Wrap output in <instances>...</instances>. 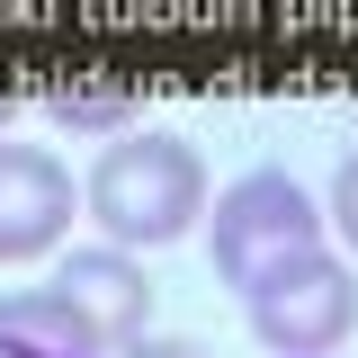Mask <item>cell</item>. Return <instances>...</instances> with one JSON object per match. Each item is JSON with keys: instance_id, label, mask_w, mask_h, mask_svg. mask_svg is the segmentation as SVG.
<instances>
[{"instance_id": "1", "label": "cell", "mask_w": 358, "mask_h": 358, "mask_svg": "<svg viewBox=\"0 0 358 358\" xmlns=\"http://www.w3.org/2000/svg\"><path fill=\"white\" fill-rule=\"evenodd\" d=\"M81 206L117 251H162V242H179L188 224L206 215V162L179 134H117L90 162Z\"/></svg>"}, {"instance_id": "5", "label": "cell", "mask_w": 358, "mask_h": 358, "mask_svg": "<svg viewBox=\"0 0 358 358\" xmlns=\"http://www.w3.org/2000/svg\"><path fill=\"white\" fill-rule=\"evenodd\" d=\"M54 296L81 313L90 331L108 341V358L117 350H134L143 341V322H152V278L117 251V242H99V251H72V260L54 268Z\"/></svg>"}, {"instance_id": "10", "label": "cell", "mask_w": 358, "mask_h": 358, "mask_svg": "<svg viewBox=\"0 0 358 358\" xmlns=\"http://www.w3.org/2000/svg\"><path fill=\"white\" fill-rule=\"evenodd\" d=\"M0 117H9V99H0Z\"/></svg>"}, {"instance_id": "8", "label": "cell", "mask_w": 358, "mask_h": 358, "mask_svg": "<svg viewBox=\"0 0 358 358\" xmlns=\"http://www.w3.org/2000/svg\"><path fill=\"white\" fill-rule=\"evenodd\" d=\"M322 215H331V233H341V242L358 251V152L341 162V171H331V206H322Z\"/></svg>"}, {"instance_id": "7", "label": "cell", "mask_w": 358, "mask_h": 358, "mask_svg": "<svg viewBox=\"0 0 358 358\" xmlns=\"http://www.w3.org/2000/svg\"><path fill=\"white\" fill-rule=\"evenodd\" d=\"M45 108H54V126H117L126 117V90H54Z\"/></svg>"}, {"instance_id": "9", "label": "cell", "mask_w": 358, "mask_h": 358, "mask_svg": "<svg viewBox=\"0 0 358 358\" xmlns=\"http://www.w3.org/2000/svg\"><path fill=\"white\" fill-rule=\"evenodd\" d=\"M117 358H206L197 341H171V331H143L134 350H117Z\"/></svg>"}, {"instance_id": "4", "label": "cell", "mask_w": 358, "mask_h": 358, "mask_svg": "<svg viewBox=\"0 0 358 358\" xmlns=\"http://www.w3.org/2000/svg\"><path fill=\"white\" fill-rule=\"evenodd\" d=\"M72 224V171L45 143H0V260H36Z\"/></svg>"}, {"instance_id": "2", "label": "cell", "mask_w": 358, "mask_h": 358, "mask_svg": "<svg viewBox=\"0 0 358 358\" xmlns=\"http://www.w3.org/2000/svg\"><path fill=\"white\" fill-rule=\"evenodd\" d=\"M215 278L233 287V296H251L260 278H278L287 260H305V251H322V206H313L305 188L287 171H242L233 188H215Z\"/></svg>"}, {"instance_id": "6", "label": "cell", "mask_w": 358, "mask_h": 358, "mask_svg": "<svg viewBox=\"0 0 358 358\" xmlns=\"http://www.w3.org/2000/svg\"><path fill=\"white\" fill-rule=\"evenodd\" d=\"M0 358H108V341L54 287H18L0 296Z\"/></svg>"}, {"instance_id": "3", "label": "cell", "mask_w": 358, "mask_h": 358, "mask_svg": "<svg viewBox=\"0 0 358 358\" xmlns=\"http://www.w3.org/2000/svg\"><path fill=\"white\" fill-rule=\"evenodd\" d=\"M242 313H251V341L268 358H331L350 341V322H358V278L331 251H305L278 278H260L242 296Z\"/></svg>"}]
</instances>
